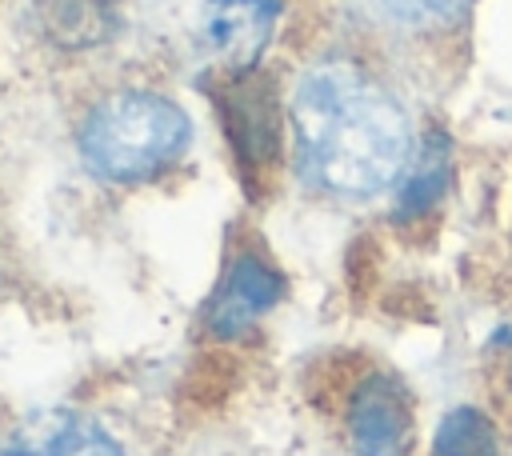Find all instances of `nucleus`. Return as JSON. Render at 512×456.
Masks as SVG:
<instances>
[{"label":"nucleus","mask_w":512,"mask_h":456,"mask_svg":"<svg viewBox=\"0 0 512 456\" xmlns=\"http://www.w3.org/2000/svg\"><path fill=\"white\" fill-rule=\"evenodd\" d=\"M292 132L308 176L336 196H376L412 160L404 108L352 64H320L296 84Z\"/></svg>","instance_id":"f257e3e1"},{"label":"nucleus","mask_w":512,"mask_h":456,"mask_svg":"<svg viewBox=\"0 0 512 456\" xmlns=\"http://www.w3.org/2000/svg\"><path fill=\"white\" fill-rule=\"evenodd\" d=\"M192 140L188 112L160 92H112L80 124L84 164L116 184H136L168 172Z\"/></svg>","instance_id":"f03ea898"},{"label":"nucleus","mask_w":512,"mask_h":456,"mask_svg":"<svg viewBox=\"0 0 512 456\" xmlns=\"http://www.w3.org/2000/svg\"><path fill=\"white\" fill-rule=\"evenodd\" d=\"M352 456H408L412 448V404L396 376L372 372L348 400Z\"/></svg>","instance_id":"7ed1b4c3"},{"label":"nucleus","mask_w":512,"mask_h":456,"mask_svg":"<svg viewBox=\"0 0 512 456\" xmlns=\"http://www.w3.org/2000/svg\"><path fill=\"white\" fill-rule=\"evenodd\" d=\"M284 296V280L280 272L256 256V252H240L228 272L220 276L212 304H208V328L216 336H240L244 328H252L260 316H268Z\"/></svg>","instance_id":"20e7f679"},{"label":"nucleus","mask_w":512,"mask_h":456,"mask_svg":"<svg viewBox=\"0 0 512 456\" xmlns=\"http://www.w3.org/2000/svg\"><path fill=\"white\" fill-rule=\"evenodd\" d=\"M276 32L272 0H208L200 16V44L228 64L232 72H248Z\"/></svg>","instance_id":"39448f33"},{"label":"nucleus","mask_w":512,"mask_h":456,"mask_svg":"<svg viewBox=\"0 0 512 456\" xmlns=\"http://www.w3.org/2000/svg\"><path fill=\"white\" fill-rule=\"evenodd\" d=\"M0 456H124V448L96 420L76 412H44L32 416Z\"/></svg>","instance_id":"423d86ee"},{"label":"nucleus","mask_w":512,"mask_h":456,"mask_svg":"<svg viewBox=\"0 0 512 456\" xmlns=\"http://www.w3.org/2000/svg\"><path fill=\"white\" fill-rule=\"evenodd\" d=\"M244 76L248 72H240L232 92L220 96V112L236 144V156H244V164H264L276 152V116H272L268 92L260 84H248Z\"/></svg>","instance_id":"0eeeda50"},{"label":"nucleus","mask_w":512,"mask_h":456,"mask_svg":"<svg viewBox=\"0 0 512 456\" xmlns=\"http://www.w3.org/2000/svg\"><path fill=\"white\" fill-rule=\"evenodd\" d=\"M448 176H452V152H448V140L436 132V136L424 140V148L416 152V160H408V168L400 176L396 220L428 216L432 204L448 192Z\"/></svg>","instance_id":"6e6552de"},{"label":"nucleus","mask_w":512,"mask_h":456,"mask_svg":"<svg viewBox=\"0 0 512 456\" xmlns=\"http://www.w3.org/2000/svg\"><path fill=\"white\" fill-rule=\"evenodd\" d=\"M432 456H500L496 424L480 408H452L436 428Z\"/></svg>","instance_id":"1a4fd4ad"},{"label":"nucleus","mask_w":512,"mask_h":456,"mask_svg":"<svg viewBox=\"0 0 512 456\" xmlns=\"http://www.w3.org/2000/svg\"><path fill=\"white\" fill-rule=\"evenodd\" d=\"M472 0H388V8L408 20V24H424V28H440V24H456L468 12Z\"/></svg>","instance_id":"9d476101"}]
</instances>
